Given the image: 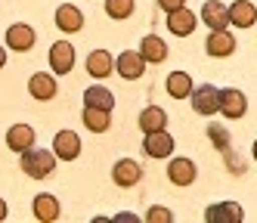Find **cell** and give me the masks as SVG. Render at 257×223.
Segmentation results:
<instances>
[{
	"label": "cell",
	"instance_id": "obj_1",
	"mask_svg": "<svg viewBox=\"0 0 257 223\" xmlns=\"http://www.w3.org/2000/svg\"><path fill=\"white\" fill-rule=\"evenodd\" d=\"M53 167H56V155L47 152V149H25L22 152V171L34 180H41V177H50L53 174Z\"/></svg>",
	"mask_w": 257,
	"mask_h": 223
},
{
	"label": "cell",
	"instance_id": "obj_2",
	"mask_svg": "<svg viewBox=\"0 0 257 223\" xmlns=\"http://www.w3.org/2000/svg\"><path fill=\"white\" fill-rule=\"evenodd\" d=\"M189 96H192V108L198 112V115H214L217 105H220V90H217L214 84H201V87H195Z\"/></svg>",
	"mask_w": 257,
	"mask_h": 223
},
{
	"label": "cell",
	"instance_id": "obj_3",
	"mask_svg": "<svg viewBox=\"0 0 257 223\" xmlns=\"http://www.w3.org/2000/svg\"><path fill=\"white\" fill-rule=\"evenodd\" d=\"M217 112H223L229 121L242 118L245 112H248V99H245V93H242V90H220V105H217Z\"/></svg>",
	"mask_w": 257,
	"mask_h": 223
},
{
	"label": "cell",
	"instance_id": "obj_4",
	"mask_svg": "<svg viewBox=\"0 0 257 223\" xmlns=\"http://www.w3.org/2000/svg\"><path fill=\"white\" fill-rule=\"evenodd\" d=\"M53 155L62 158V161H75L81 155V140L75 130H59L56 140H53Z\"/></svg>",
	"mask_w": 257,
	"mask_h": 223
},
{
	"label": "cell",
	"instance_id": "obj_5",
	"mask_svg": "<svg viewBox=\"0 0 257 223\" xmlns=\"http://www.w3.org/2000/svg\"><path fill=\"white\" fill-rule=\"evenodd\" d=\"M50 65L56 74H68L71 68H75V47H71L68 41H56L50 47Z\"/></svg>",
	"mask_w": 257,
	"mask_h": 223
},
{
	"label": "cell",
	"instance_id": "obj_6",
	"mask_svg": "<svg viewBox=\"0 0 257 223\" xmlns=\"http://www.w3.org/2000/svg\"><path fill=\"white\" fill-rule=\"evenodd\" d=\"M143 149H146L152 158H168V155L174 152V137L168 134V130H152V134H146Z\"/></svg>",
	"mask_w": 257,
	"mask_h": 223
},
{
	"label": "cell",
	"instance_id": "obj_7",
	"mask_svg": "<svg viewBox=\"0 0 257 223\" xmlns=\"http://www.w3.org/2000/svg\"><path fill=\"white\" fill-rule=\"evenodd\" d=\"M118 74H121V78H127V81L143 78V74H146V59H143L137 50L121 53V56H118Z\"/></svg>",
	"mask_w": 257,
	"mask_h": 223
},
{
	"label": "cell",
	"instance_id": "obj_8",
	"mask_svg": "<svg viewBox=\"0 0 257 223\" xmlns=\"http://www.w3.org/2000/svg\"><path fill=\"white\" fill-rule=\"evenodd\" d=\"M195 13L192 10H186V7H180V10H174V13H168V28L177 34V37H186V34H192L195 31Z\"/></svg>",
	"mask_w": 257,
	"mask_h": 223
},
{
	"label": "cell",
	"instance_id": "obj_9",
	"mask_svg": "<svg viewBox=\"0 0 257 223\" xmlns=\"http://www.w3.org/2000/svg\"><path fill=\"white\" fill-rule=\"evenodd\" d=\"M7 44H10V50H16V53H28L31 47H34V28L31 25H10V31H7Z\"/></svg>",
	"mask_w": 257,
	"mask_h": 223
},
{
	"label": "cell",
	"instance_id": "obj_10",
	"mask_svg": "<svg viewBox=\"0 0 257 223\" xmlns=\"http://www.w3.org/2000/svg\"><path fill=\"white\" fill-rule=\"evenodd\" d=\"M226 13H229V25H235V28H251L257 22V10L251 0H235Z\"/></svg>",
	"mask_w": 257,
	"mask_h": 223
},
{
	"label": "cell",
	"instance_id": "obj_11",
	"mask_svg": "<svg viewBox=\"0 0 257 223\" xmlns=\"http://www.w3.org/2000/svg\"><path fill=\"white\" fill-rule=\"evenodd\" d=\"M168 180L174 186H189L195 180V164H192V158H174L168 164Z\"/></svg>",
	"mask_w": 257,
	"mask_h": 223
},
{
	"label": "cell",
	"instance_id": "obj_12",
	"mask_svg": "<svg viewBox=\"0 0 257 223\" xmlns=\"http://www.w3.org/2000/svg\"><path fill=\"white\" fill-rule=\"evenodd\" d=\"M140 177H143L140 164H137V161H131V158H124V161H118V164L112 167V180H115L118 186H137V183H140Z\"/></svg>",
	"mask_w": 257,
	"mask_h": 223
},
{
	"label": "cell",
	"instance_id": "obj_13",
	"mask_svg": "<svg viewBox=\"0 0 257 223\" xmlns=\"http://www.w3.org/2000/svg\"><path fill=\"white\" fill-rule=\"evenodd\" d=\"M201 19H205V25H208L211 31L229 25V13H226V7L220 4V0H208L205 10H201Z\"/></svg>",
	"mask_w": 257,
	"mask_h": 223
},
{
	"label": "cell",
	"instance_id": "obj_14",
	"mask_svg": "<svg viewBox=\"0 0 257 223\" xmlns=\"http://www.w3.org/2000/svg\"><path fill=\"white\" fill-rule=\"evenodd\" d=\"M115 68V59H112V53H105V50H93L87 56V71L93 74V78H108Z\"/></svg>",
	"mask_w": 257,
	"mask_h": 223
},
{
	"label": "cell",
	"instance_id": "obj_15",
	"mask_svg": "<svg viewBox=\"0 0 257 223\" xmlns=\"http://www.w3.org/2000/svg\"><path fill=\"white\" fill-rule=\"evenodd\" d=\"M205 217L211 223H238L242 220V208H238L235 201H220V204H214V208H208Z\"/></svg>",
	"mask_w": 257,
	"mask_h": 223
},
{
	"label": "cell",
	"instance_id": "obj_16",
	"mask_svg": "<svg viewBox=\"0 0 257 223\" xmlns=\"http://www.w3.org/2000/svg\"><path fill=\"white\" fill-rule=\"evenodd\" d=\"M56 28H62V31H81V28H84L81 10L71 7V4H62V7L56 10Z\"/></svg>",
	"mask_w": 257,
	"mask_h": 223
},
{
	"label": "cell",
	"instance_id": "obj_17",
	"mask_svg": "<svg viewBox=\"0 0 257 223\" xmlns=\"http://www.w3.org/2000/svg\"><path fill=\"white\" fill-rule=\"evenodd\" d=\"M140 56L146 62H164L168 59V44H164L161 37L149 34V37H143V44H140Z\"/></svg>",
	"mask_w": 257,
	"mask_h": 223
},
{
	"label": "cell",
	"instance_id": "obj_18",
	"mask_svg": "<svg viewBox=\"0 0 257 223\" xmlns=\"http://www.w3.org/2000/svg\"><path fill=\"white\" fill-rule=\"evenodd\" d=\"M205 47H208L211 56H229L235 50V41H232V34L226 28H217V31H211V37H208Z\"/></svg>",
	"mask_w": 257,
	"mask_h": 223
},
{
	"label": "cell",
	"instance_id": "obj_19",
	"mask_svg": "<svg viewBox=\"0 0 257 223\" xmlns=\"http://www.w3.org/2000/svg\"><path fill=\"white\" fill-rule=\"evenodd\" d=\"M28 93L34 99H53L56 96V81H53V74H31Z\"/></svg>",
	"mask_w": 257,
	"mask_h": 223
},
{
	"label": "cell",
	"instance_id": "obj_20",
	"mask_svg": "<svg viewBox=\"0 0 257 223\" xmlns=\"http://www.w3.org/2000/svg\"><path fill=\"white\" fill-rule=\"evenodd\" d=\"M7 143H10L13 152H25L28 146H34V130L28 124H13L10 134H7Z\"/></svg>",
	"mask_w": 257,
	"mask_h": 223
},
{
	"label": "cell",
	"instance_id": "obj_21",
	"mask_svg": "<svg viewBox=\"0 0 257 223\" xmlns=\"http://www.w3.org/2000/svg\"><path fill=\"white\" fill-rule=\"evenodd\" d=\"M34 217H38V220H44V223L56 220V217H59V201L53 198V195H47V192L34 195Z\"/></svg>",
	"mask_w": 257,
	"mask_h": 223
},
{
	"label": "cell",
	"instance_id": "obj_22",
	"mask_svg": "<svg viewBox=\"0 0 257 223\" xmlns=\"http://www.w3.org/2000/svg\"><path fill=\"white\" fill-rule=\"evenodd\" d=\"M164 124H168V115H164V108H161V105H149V108H143V115H140V127L146 130V134H152V130H164Z\"/></svg>",
	"mask_w": 257,
	"mask_h": 223
},
{
	"label": "cell",
	"instance_id": "obj_23",
	"mask_svg": "<svg viewBox=\"0 0 257 223\" xmlns=\"http://www.w3.org/2000/svg\"><path fill=\"white\" fill-rule=\"evenodd\" d=\"M168 93L174 99H186L189 93H192V78L186 71H174V74H168Z\"/></svg>",
	"mask_w": 257,
	"mask_h": 223
},
{
	"label": "cell",
	"instance_id": "obj_24",
	"mask_svg": "<svg viewBox=\"0 0 257 223\" xmlns=\"http://www.w3.org/2000/svg\"><path fill=\"white\" fill-rule=\"evenodd\" d=\"M84 124H87V130H93V134H105L112 121H108V112H105V108L87 105V108H84Z\"/></svg>",
	"mask_w": 257,
	"mask_h": 223
},
{
	"label": "cell",
	"instance_id": "obj_25",
	"mask_svg": "<svg viewBox=\"0 0 257 223\" xmlns=\"http://www.w3.org/2000/svg\"><path fill=\"white\" fill-rule=\"evenodd\" d=\"M84 102L93 105V108H105V112L115 108V96H112L105 87H90V90L84 93Z\"/></svg>",
	"mask_w": 257,
	"mask_h": 223
},
{
	"label": "cell",
	"instance_id": "obj_26",
	"mask_svg": "<svg viewBox=\"0 0 257 223\" xmlns=\"http://www.w3.org/2000/svg\"><path fill=\"white\" fill-rule=\"evenodd\" d=\"M105 13L112 19H127L134 13V0H105Z\"/></svg>",
	"mask_w": 257,
	"mask_h": 223
},
{
	"label": "cell",
	"instance_id": "obj_27",
	"mask_svg": "<svg viewBox=\"0 0 257 223\" xmlns=\"http://www.w3.org/2000/svg\"><path fill=\"white\" fill-rule=\"evenodd\" d=\"M146 220H149V223H171V211L168 208H149Z\"/></svg>",
	"mask_w": 257,
	"mask_h": 223
},
{
	"label": "cell",
	"instance_id": "obj_28",
	"mask_svg": "<svg viewBox=\"0 0 257 223\" xmlns=\"http://www.w3.org/2000/svg\"><path fill=\"white\" fill-rule=\"evenodd\" d=\"M208 134H211V140H214V143H220V149H223V152H229V146H226V130H223V127L211 124V130H208Z\"/></svg>",
	"mask_w": 257,
	"mask_h": 223
},
{
	"label": "cell",
	"instance_id": "obj_29",
	"mask_svg": "<svg viewBox=\"0 0 257 223\" xmlns=\"http://www.w3.org/2000/svg\"><path fill=\"white\" fill-rule=\"evenodd\" d=\"M158 4H161V10L174 13V10H180V7H183V0H158Z\"/></svg>",
	"mask_w": 257,
	"mask_h": 223
},
{
	"label": "cell",
	"instance_id": "obj_30",
	"mask_svg": "<svg viewBox=\"0 0 257 223\" xmlns=\"http://www.w3.org/2000/svg\"><path fill=\"white\" fill-rule=\"evenodd\" d=\"M4 217H7V201L0 198V220H4Z\"/></svg>",
	"mask_w": 257,
	"mask_h": 223
},
{
	"label": "cell",
	"instance_id": "obj_31",
	"mask_svg": "<svg viewBox=\"0 0 257 223\" xmlns=\"http://www.w3.org/2000/svg\"><path fill=\"white\" fill-rule=\"evenodd\" d=\"M4 65H7V50L0 47V68H4Z\"/></svg>",
	"mask_w": 257,
	"mask_h": 223
},
{
	"label": "cell",
	"instance_id": "obj_32",
	"mask_svg": "<svg viewBox=\"0 0 257 223\" xmlns=\"http://www.w3.org/2000/svg\"><path fill=\"white\" fill-rule=\"evenodd\" d=\"M254 158H257V143H254Z\"/></svg>",
	"mask_w": 257,
	"mask_h": 223
}]
</instances>
